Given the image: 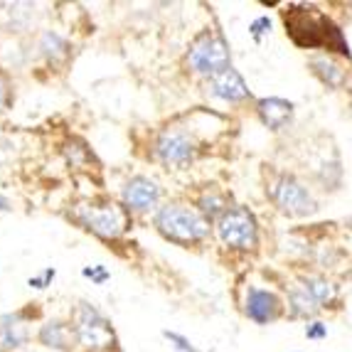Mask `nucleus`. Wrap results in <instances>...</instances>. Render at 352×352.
<instances>
[{"label":"nucleus","instance_id":"nucleus-4","mask_svg":"<svg viewBox=\"0 0 352 352\" xmlns=\"http://www.w3.org/2000/svg\"><path fill=\"white\" fill-rule=\"evenodd\" d=\"M72 333L74 342L84 350L109 352L118 350V338L111 320L91 303H79L72 313Z\"/></svg>","mask_w":352,"mask_h":352},{"label":"nucleus","instance_id":"nucleus-9","mask_svg":"<svg viewBox=\"0 0 352 352\" xmlns=\"http://www.w3.org/2000/svg\"><path fill=\"white\" fill-rule=\"evenodd\" d=\"M286 313V300L274 291L264 286H247L244 296V316L256 325L276 323L278 318Z\"/></svg>","mask_w":352,"mask_h":352},{"label":"nucleus","instance_id":"nucleus-10","mask_svg":"<svg viewBox=\"0 0 352 352\" xmlns=\"http://www.w3.org/2000/svg\"><path fill=\"white\" fill-rule=\"evenodd\" d=\"M160 195H163V190H160V185L155 180H151V177H146V175H133L124 185V190H121V205H124L131 214H133V212L148 214V212L160 210L158 207Z\"/></svg>","mask_w":352,"mask_h":352},{"label":"nucleus","instance_id":"nucleus-24","mask_svg":"<svg viewBox=\"0 0 352 352\" xmlns=\"http://www.w3.org/2000/svg\"><path fill=\"white\" fill-rule=\"evenodd\" d=\"M305 338L308 340H325L328 338V325L320 323V320H311L305 325Z\"/></svg>","mask_w":352,"mask_h":352},{"label":"nucleus","instance_id":"nucleus-8","mask_svg":"<svg viewBox=\"0 0 352 352\" xmlns=\"http://www.w3.org/2000/svg\"><path fill=\"white\" fill-rule=\"evenodd\" d=\"M155 158L163 165H170V168H185L190 165L197 153H200V143L195 141V135L188 131L180 129H165L160 131V135L155 138V146H153Z\"/></svg>","mask_w":352,"mask_h":352},{"label":"nucleus","instance_id":"nucleus-12","mask_svg":"<svg viewBox=\"0 0 352 352\" xmlns=\"http://www.w3.org/2000/svg\"><path fill=\"white\" fill-rule=\"evenodd\" d=\"M254 111H256L261 126H266L269 131L278 133V131H286L288 126L294 124L296 106H294V101H288V99L269 96V99H258L256 104H254Z\"/></svg>","mask_w":352,"mask_h":352},{"label":"nucleus","instance_id":"nucleus-15","mask_svg":"<svg viewBox=\"0 0 352 352\" xmlns=\"http://www.w3.org/2000/svg\"><path fill=\"white\" fill-rule=\"evenodd\" d=\"M72 340H74V333H72V325L65 323V320H47V323H42L40 330H37V342L50 350H57V352H67L72 347Z\"/></svg>","mask_w":352,"mask_h":352},{"label":"nucleus","instance_id":"nucleus-6","mask_svg":"<svg viewBox=\"0 0 352 352\" xmlns=\"http://www.w3.org/2000/svg\"><path fill=\"white\" fill-rule=\"evenodd\" d=\"M188 67L192 74L207 76V79L222 74L224 69L232 67V52H229L227 40L214 30L200 32L188 50Z\"/></svg>","mask_w":352,"mask_h":352},{"label":"nucleus","instance_id":"nucleus-26","mask_svg":"<svg viewBox=\"0 0 352 352\" xmlns=\"http://www.w3.org/2000/svg\"><path fill=\"white\" fill-rule=\"evenodd\" d=\"M12 207H10V200H8L6 195L0 192V212H10Z\"/></svg>","mask_w":352,"mask_h":352},{"label":"nucleus","instance_id":"nucleus-1","mask_svg":"<svg viewBox=\"0 0 352 352\" xmlns=\"http://www.w3.org/2000/svg\"><path fill=\"white\" fill-rule=\"evenodd\" d=\"M283 28L296 47L300 50H323V52H338L350 57L342 30L333 20L320 12L316 6H286L281 10Z\"/></svg>","mask_w":352,"mask_h":352},{"label":"nucleus","instance_id":"nucleus-5","mask_svg":"<svg viewBox=\"0 0 352 352\" xmlns=\"http://www.w3.org/2000/svg\"><path fill=\"white\" fill-rule=\"evenodd\" d=\"M214 232L224 249L234 254H249L258 249V219L249 207L234 205L222 219L214 222Z\"/></svg>","mask_w":352,"mask_h":352},{"label":"nucleus","instance_id":"nucleus-16","mask_svg":"<svg viewBox=\"0 0 352 352\" xmlns=\"http://www.w3.org/2000/svg\"><path fill=\"white\" fill-rule=\"evenodd\" d=\"M286 311L291 318H303V320H308L311 323L313 318L320 313V305L313 300V296L305 291L303 286H300L298 281L294 283V286L288 288V296H286Z\"/></svg>","mask_w":352,"mask_h":352},{"label":"nucleus","instance_id":"nucleus-20","mask_svg":"<svg viewBox=\"0 0 352 352\" xmlns=\"http://www.w3.org/2000/svg\"><path fill=\"white\" fill-rule=\"evenodd\" d=\"M163 338L170 342V345L175 347L177 352H200L197 347L192 345V342L188 340V338H185V335L175 333V330H163Z\"/></svg>","mask_w":352,"mask_h":352},{"label":"nucleus","instance_id":"nucleus-2","mask_svg":"<svg viewBox=\"0 0 352 352\" xmlns=\"http://www.w3.org/2000/svg\"><path fill=\"white\" fill-rule=\"evenodd\" d=\"M155 229L173 244L180 247H200L210 239L212 222L195 205L168 202L155 212Z\"/></svg>","mask_w":352,"mask_h":352},{"label":"nucleus","instance_id":"nucleus-14","mask_svg":"<svg viewBox=\"0 0 352 352\" xmlns=\"http://www.w3.org/2000/svg\"><path fill=\"white\" fill-rule=\"evenodd\" d=\"M30 340L25 313H6L0 316V350H18Z\"/></svg>","mask_w":352,"mask_h":352},{"label":"nucleus","instance_id":"nucleus-7","mask_svg":"<svg viewBox=\"0 0 352 352\" xmlns=\"http://www.w3.org/2000/svg\"><path fill=\"white\" fill-rule=\"evenodd\" d=\"M76 222L101 239H118L131 227V212L116 202H91L76 207Z\"/></svg>","mask_w":352,"mask_h":352},{"label":"nucleus","instance_id":"nucleus-21","mask_svg":"<svg viewBox=\"0 0 352 352\" xmlns=\"http://www.w3.org/2000/svg\"><path fill=\"white\" fill-rule=\"evenodd\" d=\"M269 32H271V20L266 18V15H261V18H256L252 25H249V35H252L256 42L264 40V35H269Z\"/></svg>","mask_w":352,"mask_h":352},{"label":"nucleus","instance_id":"nucleus-19","mask_svg":"<svg viewBox=\"0 0 352 352\" xmlns=\"http://www.w3.org/2000/svg\"><path fill=\"white\" fill-rule=\"evenodd\" d=\"M40 52L50 62H62V59L69 57V42L59 35V32H54V30H45L40 35Z\"/></svg>","mask_w":352,"mask_h":352},{"label":"nucleus","instance_id":"nucleus-13","mask_svg":"<svg viewBox=\"0 0 352 352\" xmlns=\"http://www.w3.org/2000/svg\"><path fill=\"white\" fill-rule=\"evenodd\" d=\"M298 283L313 296L320 311L325 308H340V286L333 278L323 276V274H300Z\"/></svg>","mask_w":352,"mask_h":352},{"label":"nucleus","instance_id":"nucleus-17","mask_svg":"<svg viewBox=\"0 0 352 352\" xmlns=\"http://www.w3.org/2000/svg\"><path fill=\"white\" fill-rule=\"evenodd\" d=\"M195 207L205 214L207 219H210L212 224L217 222V219H222L224 214H227L229 210H232V195H227L224 190H217V188H207L205 192L197 197V202H195Z\"/></svg>","mask_w":352,"mask_h":352},{"label":"nucleus","instance_id":"nucleus-22","mask_svg":"<svg viewBox=\"0 0 352 352\" xmlns=\"http://www.w3.org/2000/svg\"><path fill=\"white\" fill-rule=\"evenodd\" d=\"M54 276H57V271H54L52 266H50V269L42 271L40 276H30L28 278V286L30 288H37V291H45V288H47L50 283L54 281Z\"/></svg>","mask_w":352,"mask_h":352},{"label":"nucleus","instance_id":"nucleus-11","mask_svg":"<svg viewBox=\"0 0 352 352\" xmlns=\"http://www.w3.org/2000/svg\"><path fill=\"white\" fill-rule=\"evenodd\" d=\"M207 89H210L212 99L222 101V104L239 106V104H244V101L252 99V89H249V84L244 82V76H241L234 67H229V69H224L222 74L212 76Z\"/></svg>","mask_w":352,"mask_h":352},{"label":"nucleus","instance_id":"nucleus-23","mask_svg":"<svg viewBox=\"0 0 352 352\" xmlns=\"http://www.w3.org/2000/svg\"><path fill=\"white\" fill-rule=\"evenodd\" d=\"M82 276L84 278H91V281L96 283V286H101V283H106L109 278H111V274L104 269V266H84L82 269Z\"/></svg>","mask_w":352,"mask_h":352},{"label":"nucleus","instance_id":"nucleus-25","mask_svg":"<svg viewBox=\"0 0 352 352\" xmlns=\"http://www.w3.org/2000/svg\"><path fill=\"white\" fill-rule=\"evenodd\" d=\"M8 104V79L6 76H0V109Z\"/></svg>","mask_w":352,"mask_h":352},{"label":"nucleus","instance_id":"nucleus-27","mask_svg":"<svg viewBox=\"0 0 352 352\" xmlns=\"http://www.w3.org/2000/svg\"><path fill=\"white\" fill-rule=\"evenodd\" d=\"M347 278H350V283H352V266H350V274H347Z\"/></svg>","mask_w":352,"mask_h":352},{"label":"nucleus","instance_id":"nucleus-18","mask_svg":"<svg viewBox=\"0 0 352 352\" xmlns=\"http://www.w3.org/2000/svg\"><path fill=\"white\" fill-rule=\"evenodd\" d=\"M311 72L328 89H340L342 82H345V69H342V67L338 65V62H335L330 54H323V57H313L311 59Z\"/></svg>","mask_w":352,"mask_h":352},{"label":"nucleus","instance_id":"nucleus-3","mask_svg":"<svg viewBox=\"0 0 352 352\" xmlns=\"http://www.w3.org/2000/svg\"><path fill=\"white\" fill-rule=\"evenodd\" d=\"M266 197L281 214L291 219L311 217L320 210L313 190L303 180H298L294 173H271L269 182H266Z\"/></svg>","mask_w":352,"mask_h":352},{"label":"nucleus","instance_id":"nucleus-28","mask_svg":"<svg viewBox=\"0 0 352 352\" xmlns=\"http://www.w3.org/2000/svg\"><path fill=\"white\" fill-rule=\"evenodd\" d=\"M0 8H3V3H0Z\"/></svg>","mask_w":352,"mask_h":352}]
</instances>
